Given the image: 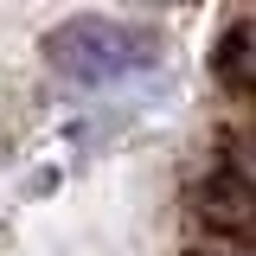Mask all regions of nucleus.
Here are the masks:
<instances>
[{
	"label": "nucleus",
	"mask_w": 256,
	"mask_h": 256,
	"mask_svg": "<svg viewBox=\"0 0 256 256\" xmlns=\"http://www.w3.org/2000/svg\"><path fill=\"white\" fill-rule=\"evenodd\" d=\"M198 212L218 224V230H230V237H256V186H244L237 173H218L205 186V205Z\"/></svg>",
	"instance_id": "obj_2"
},
{
	"label": "nucleus",
	"mask_w": 256,
	"mask_h": 256,
	"mask_svg": "<svg viewBox=\"0 0 256 256\" xmlns=\"http://www.w3.org/2000/svg\"><path fill=\"white\" fill-rule=\"evenodd\" d=\"M198 256H256V250H244V244H218V250H198Z\"/></svg>",
	"instance_id": "obj_3"
},
{
	"label": "nucleus",
	"mask_w": 256,
	"mask_h": 256,
	"mask_svg": "<svg viewBox=\"0 0 256 256\" xmlns=\"http://www.w3.org/2000/svg\"><path fill=\"white\" fill-rule=\"evenodd\" d=\"M45 58L70 84H122L134 70L160 58V32L134 26V20H102V13H77L45 38Z\"/></svg>",
	"instance_id": "obj_1"
}]
</instances>
